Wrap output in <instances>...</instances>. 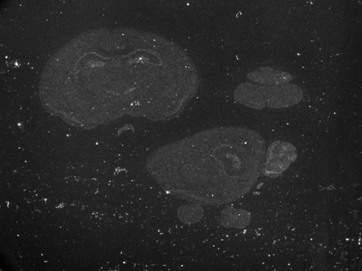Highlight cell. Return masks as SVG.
<instances>
[{"mask_svg": "<svg viewBox=\"0 0 362 271\" xmlns=\"http://www.w3.org/2000/svg\"><path fill=\"white\" fill-rule=\"evenodd\" d=\"M199 86L196 67L171 40L130 28L93 30L47 64L40 95L47 108L88 125L130 114L168 120L182 113Z\"/></svg>", "mask_w": 362, "mask_h": 271, "instance_id": "cell-1", "label": "cell"}, {"mask_svg": "<svg viewBox=\"0 0 362 271\" xmlns=\"http://www.w3.org/2000/svg\"><path fill=\"white\" fill-rule=\"evenodd\" d=\"M261 71H256L251 74L250 79L261 84L281 85L288 83L292 79L289 74L279 71H274L269 69H261Z\"/></svg>", "mask_w": 362, "mask_h": 271, "instance_id": "cell-5", "label": "cell"}, {"mask_svg": "<svg viewBox=\"0 0 362 271\" xmlns=\"http://www.w3.org/2000/svg\"><path fill=\"white\" fill-rule=\"evenodd\" d=\"M296 158V149L293 145L277 141L269 148L262 171L267 175H278L286 170Z\"/></svg>", "mask_w": 362, "mask_h": 271, "instance_id": "cell-4", "label": "cell"}, {"mask_svg": "<svg viewBox=\"0 0 362 271\" xmlns=\"http://www.w3.org/2000/svg\"><path fill=\"white\" fill-rule=\"evenodd\" d=\"M265 142L241 127L207 129L167 144L151 156V174L170 195L202 205L246 195L262 172Z\"/></svg>", "mask_w": 362, "mask_h": 271, "instance_id": "cell-2", "label": "cell"}, {"mask_svg": "<svg viewBox=\"0 0 362 271\" xmlns=\"http://www.w3.org/2000/svg\"><path fill=\"white\" fill-rule=\"evenodd\" d=\"M234 98L238 103L254 109L284 108L303 100V91L298 86L289 83L267 86L245 83L237 87Z\"/></svg>", "mask_w": 362, "mask_h": 271, "instance_id": "cell-3", "label": "cell"}]
</instances>
